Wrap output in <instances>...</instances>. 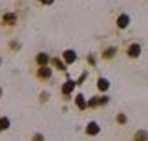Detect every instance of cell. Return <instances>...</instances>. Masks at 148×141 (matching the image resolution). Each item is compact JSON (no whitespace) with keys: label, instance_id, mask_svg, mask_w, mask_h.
Instances as JSON below:
<instances>
[{"label":"cell","instance_id":"cell-11","mask_svg":"<svg viewBox=\"0 0 148 141\" xmlns=\"http://www.w3.org/2000/svg\"><path fill=\"white\" fill-rule=\"evenodd\" d=\"M134 141H148V132L146 130H137L134 136Z\"/></svg>","mask_w":148,"mask_h":141},{"label":"cell","instance_id":"cell-5","mask_svg":"<svg viewBox=\"0 0 148 141\" xmlns=\"http://www.w3.org/2000/svg\"><path fill=\"white\" fill-rule=\"evenodd\" d=\"M49 55L48 53H44V52H40V53H37V57H35V63L38 64V66H48V63H49Z\"/></svg>","mask_w":148,"mask_h":141},{"label":"cell","instance_id":"cell-16","mask_svg":"<svg viewBox=\"0 0 148 141\" xmlns=\"http://www.w3.org/2000/svg\"><path fill=\"white\" fill-rule=\"evenodd\" d=\"M33 141H44V136L42 134H35V136H33Z\"/></svg>","mask_w":148,"mask_h":141},{"label":"cell","instance_id":"cell-9","mask_svg":"<svg viewBox=\"0 0 148 141\" xmlns=\"http://www.w3.org/2000/svg\"><path fill=\"white\" fill-rule=\"evenodd\" d=\"M2 22H4V24H8V26H15L16 24V15L15 13H5L2 17Z\"/></svg>","mask_w":148,"mask_h":141},{"label":"cell","instance_id":"cell-12","mask_svg":"<svg viewBox=\"0 0 148 141\" xmlns=\"http://www.w3.org/2000/svg\"><path fill=\"white\" fill-rule=\"evenodd\" d=\"M115 52H117V48H115V46L106 48V50H104V53H102V59H106V61H108V59H112L113 55H115Z\"/></svg>","mask_w":148,"mask_h":141},{"label":"cell","instance_id":"cell-20","mask_svg":"<svg viewBox=\"0 0 148 141\" xmlns=\"http://www.w3.org/2000/svg\"><path fill=\"white\" fill-rule=\"evenodd\" d=\"M0 97H2V88H0Z\"/></svg>","mask_w":148,"mask_h":141},{"label":"cell","instance_id":"cell-3","mask_svg":"<svg viewBox=\"0 0 148 141\" xmlns=\"http://www.w3.org/2000/svg\"><path fill=\"white\" fill-rule=\"evenodd\" d=\"M128 26H130V17H128L126 13L119 15V17H117V28H119V30H126Z\"/></svg>","mask_w":148,"mask_h":141},{"label":"cell","instance_id":"cell-21","mask_svg":"<svg viewBox=\"0 0 148 141\" xmlns=\"http://www.w3.org/2000/svg\"><path fill=\"white\" fill-rule=\"evenodd\" d=\"M0 66H2V57H0Z\"/></svg>","mask_w":148,"mask_h":141},{"label":"cell","instance_id":"cell-17","mask_svg":"<svg viewBox=\"0 0 148 141\" xmlns=\"http://www.w3.org/2000/svg\"><path fill=\"white\" fill-rule=\"evenodd\" d=\"M11 48H13V50H18V48H20V44H16V42H11Z\"/></svg>","mask_w":148,"mask_h":141},{"label":"cell","instance_id":"cell-2","mask_svg":"<svg viewBox=\"0 0 148 141\" xmlns=\"http://www.w3.org/2000/svg\"><path fill=\"white\" fill-rule=\"evenodd\" d=\"M37 77L40 79V81H48V79H51V68L49 66H38Z\"/></svg>","mask_w":148,"mask_h":141},{"label":"cell","instance_id":"cell-1","mask_svg":"<svg viewBox=\"0 0 148 141\" xmlns=\"http://www.w3.org/2000/svg\"><path fill=\"white\" fill-rule=\"evenodd\" d=\"M141 52H143V48H141V44L139 42H132V44H128V48H126V55L130 59H137Z\"/></svg>","mask_w":148,"mask_h":141},{"label":"cell","instance_id":"cell-4","mask_svg":"<svg viewBox=\"0 0 148 141\" xmlns=\"http://www.w3.org/2000/svg\"><path fill=\"white\" fill-rule=\"evenodd\" d=\"M62 59H64V64H73L77 61V53L73 52V50H66V52L62 53Z\"/></svg>","mask_w":148,"mask_h":141},{"label":"cell","instance_id":"cell-6","mask_svg":"<svg viewBox=\"0 0 148 141\" xmlns=\"http://www.w3.org/2000/svg\"><path fill=\"white\" fill-rule=\"evenodd\" d=\"M99 132H101V127L95 121H90L88 127H86V134H88V136H97Z\"/></svg>","mask_w":148,"mask_h":141},{"label":"cell","instance_id":"cell-7","mask_svg":"<svg viewBox=\"0 0 148 141\" xmlns=\"http://www.w3.org/2000/svg\"><path fill=\"white\" fill-rule=\"evenodd\" d=\"M75 81H71V79H68V81L64 83V84H62V94H64V95H70L71 92H73V88H75Z\"/></svg>","mask_w":148,"mask_h":141},{"label":"cell","instance_id":"cell-8","mask_svg":"<svg viewBox=\"0 0 148 141\" xmlns=\"http://www.w3.org/2000/svg\"><path fill=\"white\" fill-rule=\"evenodd\" d=\"M75 105H77V108H79V110H86V108H88L86 97H84L82 94H77V97H75Z\"/></svg>","mask_w":148,"mask_h":141},{"label":"cell","instance_id":"cell-19","mask_svg":"<svg viewBox=\"0 0 148 141\" xmlns=\"http://www.w3.org/2000/svg\"><path fill=\"white\" fill-rule=\"evenodd\" d=\"M88 61H90V64H95V59H93V55H90V57H88Z\"/></svg>","mask_w":148,"mask_h":141},{"label":"cell","instance_id":"cell-14","mask_svg":"<svg viewBox=\"0 0 148 141\" xmlns=\"http://www.w3.org/2000/svg\"><path fill=\"white\" fill-rule=\"evenodd\" d=\"M51 64L57 66V70H60V72H64V70H66V64L62 63L60 59H57V57H55V59H51Z\"/></svg>","mask_w":148,"mask_h":141},{"label":"cell","instance_id":"cell-10","mask_svg":"<svg viewBox=\"0 0 148 141\" xmlns=\"http://www.w3.org/2000/svg\"><path fill=\"white\" fill-rule=\"evenodd\" d=\"M97 88L101 90V92H106V90L110 88V83H108V79L99 77V79H97Z\"/></svg>","mask_w":148,"mask_h":141},{"label":"cell","instance_id":"cell-18","mask_svg":"<svg viewBox=\"0 0 148 141\" xmlns=\"http://www.w3.org/2000/svg\"><path fill=\"white\" fill-rule=\"evenodd\" d=\"M42 4H46V6H49V4H53V0H40Z\"/></svg>","mask_w":148,"mask_h":141},{"label":"cell","instance_id":"cell-13","mask_svg":"<svg viewBox=\"0 0 148 141\" xmlns=\"http://www.w3.org/2000/svg\"><path fill=\"white\" fill-rule=\"evenodd\" d=\"M11 125V121H9V117H0V132H4V130H8Z\"/></svg>","mask_w":148,"mask_h":141},{"label":"cell","instance_id":"cell-15","mask_svg":"<svg viewBox=\"0 0 148 141\" xmlns=\"http://www.w3.org/2000/svg\"><path fill=\"white\" fill-rule=\"evenodd\" d=\"M126 121H128V117L124 116V114H119V116H117V125H124Z\"/></svg>","mask_w":148,"mask_h":141}]
</instances>
